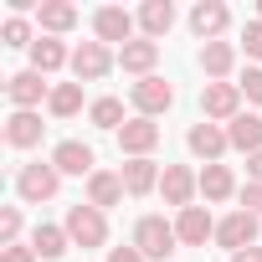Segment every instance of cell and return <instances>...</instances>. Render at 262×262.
<instances>
[{"label": "cell", "instance_id": "cell-1", "mask_svg": "<svg viewBox=\"0 0 262 262\" xmlns=\"http://www.w3.org/2000/svg\"><path fill=\"white\" fill-rule=\"evenodd\" d=\"M175 242H180V236H175V226H170L165 216H144V221L134 226V247H139L149 262H165V257L175 252Z\"/></svg>", "mask_w": 262, "mask_h": 262}, {"label": "cell", "instance_id": "cell-2", "mask_svg": "<svg viewBox=\"0 0 262 262\" xmlns=\"http://www.w3.org/2000/svg\"><path fill=\"white\" fill-rule=\"evenodd\" d=\"M67 236H72V247H103L108 242V221H103V211L98 206H72L67 211Z\"/></svg>", "mask_w": 262, "mask_h": 262}, {"label": "cell", "instance_id": "cell-3", "mask_svg": "<svg viewBox=\"0 0 262 262\" xmlns=\"http://www.w3.org/2000/svg\"><path fill=\"white\" fill-rule=\"evenodd\" d=\"M57 185H62L57 165H21V175H16V190H21V201H31V206L52 201V195H57Z\"/></svg>", "mask_w": 262, "mask_h": 262}, {"label": "cell", "instance_id": "cell-4", "mask_svg": "<svg viewBox=\"0 0 262 262\" xmlns=\"http://www.w3.org/2000/svg\"><path fill=\"white\" fill-rule=\"evenodd\" d=\"M155 144H160V123H155V118H128V123L118 128V149H123L128 160H149Z\"/></svg>", "mask_w": 262, "mask_h": 262}, {"label": "cell", "instance_id": "cell-5", "mask_svg": "<svg viewBox=\"0 0 262 262\" xmlns=\"http://www.w3.org/2000/svg\"><path fill=\"white\" fill-rule=\"evenodd\" d=\"M134 21H139V16H128L123 6H103V11H93V31H98L103 47H108V41L128 47V41H134Z\"/></svg>", "mask_w": 262, "mask_h": 262}, {"label": "cell", "instance_id": "cell-6", "mask_svg": "<svg viewBox=\"0 0 262 262\" xmlns=\"http://www.w3.org/2000/svg\"><path fill=\"white\" fill-rule=\"evenodd\" d=\"M128 98H134L139 118H155V113H165V108L175 103V88H170L165 77H139L134 88H128Z\"/></svg>", "mask_w": 262, "mask_h": 262}, {"label": "cell", "instance_id": "cell-7", "mask_svg": "<svg viewBox=\"0 0 262 262\" xmlns=\"http://www.w3.org/2000/svg\"><path fill=\"white\" fill-rule=\"evenodd\" d=\"M108 67H113V52L103 41H82L72 52V77L77 82H98V77H108Z\"/></svg>", "mask_w": 262, "mask_h": 262}, {"label": "cell", "instance_id": "cell-8", "mask_svg": "<svg viewBox=\"0 0 262 262\" xmlns=\"http://www.w3.org/2000/svg\"><path fill=\"white\" fill-rule=\"evenodd\" d=\"M185 144H190V155H201L206 165H221V155L231 149V139H226L221 123H195L190 134H185Z\"/></svg>", "mask_w": 262, "mask_h": 262}, {"label": "cell", "instance_id": "cell-9", "mask_svg": "<svg viewBox=\"0 0 262 262\" xmlns=\"http://www.w3.org/2000/svg\"><path fill=\"white\" fill-rule=\"evenodd\" d=\"M201 108H206V118H236L242 113V88L236 82H206V93H201Z\"/></svg>", "mask_w": 262, "mask_h": 262}, {"label": "cell", "instance_id": "cell-10", "mask_svg": "<svg viewBox=\"0 0 262 262\" xmlns=\"http://www.w3.org/2000/svg\"><path fill=\"white\" fill-rule=\"evenodd\" d=\"M201 190V175H190L185 165H165V175H160V195H165V206H190V195Z\"/></svg>", "mask_w": 262, "mask_h": 262}, {"label": "cell", "instance_id": "cell-11", "mask_svg": "<svg viewBox=\"0 0 262 262\" xmlns=\"http://www.w3.org/2000/svg\"><path fill=\"white\" fill-rule=\"evenodd\" d=\"M216 242H221L226 252L252 247V242H257V216H252V211H231L226 221H216Z\"/></svg>", "mask_w": 262, "mask_h": 262}, {"label": "cell", "instance_id": "cell-12", "mask_svg": "<svg viewBox=\"0 0 262 262\" xmlns=\"http://www.w3.org/2000/svg\"><path fill=\"white\" fill-rule=\"evenodd\" d=\"M175 236H180L185 247H206V242L216 236V221H211V211H201V206H185V211L175 216Z\"/></svg>", "mask_w": 262, "mask_h": 262}, {"label": "cell", "instance_id": "cell-13", "mask_svg": "<svg viewBox=\"0 0 262 262\" xmlns=\"http://www.w3.org/2000/svg\"><path fill=\"white\" fill-rule=\"evenodd\" d=\"M226 26H231V11L221 6V0H201V6L190 11V31H195L201 41H216Z\"/></svg>", "mask_w": 262, "mask_h": 262}, {"label": "cell", "instance_id": "cell-14", "mask_svg": "<svg viewBox=\"0 0 262 262\" xmlns=\"http://www.w3.org/2000/svg\"><path fill=\"white\" fill-rule=\"evenodd\" d=\"M41 113H26V108H16L11 118H6V144L11 149H31V144H41Z\"/></svg>", "mask_w": 262, "mask_h": 262}, {"label": "cell", "instance_id": "cell-15", "mask_svg": "<svg viewBox=\"0 0 262 262\" xmlns=\"http://www.w3.org/2000/svg\"><path fill=\"white\" fill-rule=\"evenodd\" d=\"M155 62H160V41H149V36L118 47V67H123V72H134V77H155V72H149Z\"/></svg>", "mask_w": 262, "mask_h": 262}, {"label": "cell", "instance_id": "cell-16", "mask_svg": "<svg viewBox=\"0 0 262 262\" xmlns=\"http://www.w3.org/2000/svg\"><path fill=\"white\" fill-rule=\"evenodd\" d=\"M128 190H123V175H113V170H93L88 175V206H98V211H108V206H118Z\"/></svg>", "mask_w": 262, "mask_h": 262}, {"label": "cell", "instance_id": "cell-17", "mask_svg": "<svg viewBox=\"0 0 262 262\" xmlns=\"http://www.w3.org/2000/svg\"><path fill=\"white\" fill-rule=\"evenodd\" d=\"M226 139H231V149H242L247 160L262 149V118L257 113H236L231 123H226Z\"/></svg>", "mask_w": 262, "mask_h": 262}, {"label": "cell", "instance_id": "cell-18", "mask_svg": "<svg viewBox=\"0 0 262 262\" xmlns=\"http://www.w3.org/2000/svg\"><path fill=\"white\" fill-rule=\"evenodd\" d=\"M52 165H57V175H93V149L77 139H62L52 149Z\"/></svg>", "mask_w": 262, "mask_h": 262}, {"label": "cell", "instance_id": "cell-19", "mask_svg": "<svg viewBox=\"0 0 262 262\" xmlns=\"http://www.w3.org/2000/svg\"><path fill=\"white\" fill-rule=\"evenodd\" d=\"M6 93H11V103H16V108H26V113H31L41 98H52V93H47V82H41V72H16V77L6 82Z\"/></svg>", "mask_w": 262, "mask_h": 262}, {"label": "cell", "instance_id": "cell-20", "mask_svg": "<svg viewBox=\"0 0 262 262\" xmlns=\"http://www.w3.org/2000/svg\"><path fill=\"white\" fill-rule=\"evenodd\" d=\"M118 175H123V190H128V195H149V190L160 185V175H165V170H160L155 160H128Z\"/></svg>", "mask_w": 262, "mask_h": 262}, {"label": "cell", "instance_id": "cell-21", "mask_svg": "<svg viewBox=\"0 0 262 262\" xmlns=\"http://www.w3.org/2000/svg\"><path fill=\"white\" fill-rule=\"evenodd\" d=\"M36 21H41V31L62 36V31L77 26V6H67V0H41V6H36Z\"/></svg>", "mask_w": 262, "mask_h": 262}, {"label": "cell", "instance_id": "cell-22", "mask_svg": "<svg viewBox=\"0 0 262 262\" xmlns=\"http://www.w3.org/2000/svg\"><path fill=\"white\" fill-rule=\"evenodd\" d=\"M139 26H144L149 41H160L175 26V6H170V0H144V6H139Z\"/></svg>", "mask_w": 262, "mask_h": 262}, {"label": "cell", "instance_id": "cell-23", "mask_svg": "<svg viewBox=\"0 0 262 262\" xmlns=\"http://www.w3.org/2000/svg\"><path fill=\"white\" fill-rule=\"evenodd\" d=\"M231 67H236V47H231V41H206V47H201V72H206V77L221 82Z\"/></svg>", "mask_w": 262, "mask_h": 262}, {"label": "cell", "instance_id": "cell-24", "mask_svg": "<svg viewBox=\"0 0 262 262\" xmlns=\"http://www.w3.org/2000/svg\"><path fill=\"white\" fill-rule=\"evenodd\" d=\"M62 62H72V57H67V47H62L57 36H36V47H31V72H41V77H47V72H57Z\"/></svg>", "mask_w": 262, "mask_h": 262}, {"label": "cell", "instance_id": "cell-25", "mask_svg": "<svg viewBox=\"0 0 262 262\" xmlns=\"http://www.w3.org/2000/svg\"><path fill=\"white\" fill-rule=\"evenodd\" d=\"M67 242H72V236H67V226H47V221H41V226L31 231V252H36V257H47V262H57V257L67 252Z\"/></svg>", "mask_w": 262, "mask_h": 262}, {"label": "cell", "instance_id": "cell-26", "mask_svg": "<svg viewBox=\"0 0 262 262\" xmlns=\"http://www.w3.org/2000/svg\"><path fill=\"white\" fill-rule=\"evenodd\" d=\"M201 195H206V201H226V195H236L231 170H226V165H206V170H201Z\"/></svg>", "mask_w": 262, "mask_h": 262}, {"label": "cell", "instance_id": "cell-27", "mask_svg": "<svg viewBox=\"0 0 262 262\" xmlns=\"http://www.w3.org/2000/svg\"><path fill=\"white\" fill-rule=\"evenodd\" d=\"M47 108H52L57 118H72V113L82 108V82H57L52 98H47Z\"/></svg>", "mask_w": 262, "mask_h": 262}, {"label": "cell", "instance_id": "cell-28", "mask_svg": "<svg viewBox=\"0 0 262 262\" xmlns=\"http://www.w3.org/2000/svg\"><path fill=\"white\" fill-rule=\"evenodd\" d=\"M88 118H93L98 128H123V103H118V98H98V103L88 108Z\"/></svg>", "mask_w": 262, "mask_h": 262}, {"label": "cell", "instance_id": "cell-29", "mask_svg": "<svg viewBox=\"0 0 262 262\" xmlns=\"http://www.w3.org/2000/svg\"><path fill=\"white\" fill-rule=\"evenodd\" d=\"M0 36H6V47H36V41H31V26H26L21 16H11L6 26H0Z\"/></svg>", "mask_w": 262, "mask_h": 262}, {"label": "cell", "instance_id": "cell-30", "mask_svg": "<svg viewBox=\"0 0 262 262\" xmlns=\"http://www.w3.org/2000/svg\"><path fill=\"white\" fill-rule=\"evenodd\" d=\"M16 236H21V211L6 206V211H0V247H11Z\"/></svg>", "mask_w": 262, "mask_h": 262}, {"label": "cell", "instance_id": "cell-31", "mask_svg": "<svg viewBox=\"0 0 262 262\" xmlns=\"http://www.w3.org/2000/svg\"><path fill=\"white\" fill-rule=\"evenodd\" d=\"M242 211L262 216V180H247V185H242Z\"/></svg>", "mask_w": 262, "mask_h": 262}, {"label": "cell", "instance_id": "cell-32", "mask_svg": "<svg viewBox=\"0 0 262 262\" xmlns=\"http://www.w3.org/2000/svg\"><path fill=\"white\" fill-rule=\"evenodd\" d=\"M236 88H242V93H247L252 103H262V67H247V77H242Z\"/></svg>", "mask_w": 262, "mask_h": 262}, {"label": "cell", "instance_id": "cell-33", "mask_svg": "<svg viewBox=\"0 0 262 262\" xmlns=\"http://www.w3.org/2000/svg\"><path fill=\"white\" fill-rule=\"evenodd\" d=\"M242 47H247V57H262V21H247V31H242Z\"/></svg>", "mask_w": 262, "mask_h": 262}, {"label": "cell", "instance_id": "cell-34", "mask_svg": "<svg viewBox=\"0 0 262 262\" xmlns=\"http://www.w3.org/2000/svg\"><path fill=\"white\" fill-rule=\"evenodd\" d=\"M108 262H149V257H144L134 242H128V247H108Z\"/></svg>", "mask_w": 262, "mask_h": 262}, {"label": "cell", "instance_id": "cell-35", "mask_svg": "<svg viewBox=\"0 0 262 262\" xmlns=\"http://www.w3.org/2000/svg\"><path fill=\"white\" fill-rule=\"evenodd\" d=\"M0 262H36V252L21 247V242H11V247H0Z\"/></svg>", "mask_w": 262, "mask_h": 262}, {"label": "cell", "instance_id": "cell-36", "mask_svg": "<svg viewBox=\"0 0 262 262\" xmlns=\"http://www.w3.org/2000/svg\"><path fill=\"white\" fill-rule=\"evenodd\" d=\"M231 262H262V247H242V252H231Z\"/></svg>", "mask_w": 262, "mask_h": 262}, {"label": "cell", "instance_id": "cell-37", "mask_svg": "<svg viewBox=\"0 0 262 262\" xmlns=\"http://www.w3.org/2000/svg\"><path fill=\"white\" fill-rule=\"evenodd\" d=\"M247 170H252V180H262V149H257V155L247 160Z\"/></svg>", "mask_w": 262, "mask_h": 262}, {"label": "cell", "instance_id": "cell-38", "mask_svg": "<svg viewBox=\"0 0 262 262\" xmlns=\"http://www.w3.org/2000/svg\"><path fill=\"white\" fill-rule=\"evenodd\" d=\"M257 21H262V11H257Z\"/></svg>", "mask_w": 262, "mask_h": 262}]
</instances>
